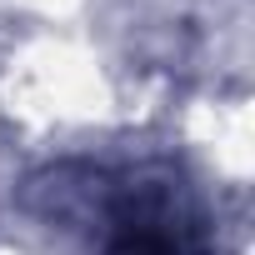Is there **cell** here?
I'll return each mask as SVG.
<instances>
[{
    "instance_id": "6da1fadb",
    "label": "cell",
    "mask_w": 255,
    "mask_h": 255,
    "mask_svg": "<svg viewBox=\"0 0 255 255\" xmlns=\"http://www.w3.org/2000/svg\"><path fill=\"white\" fill-rule=\"evenodd\" d=\"M110 255H205L170 185H125L110 200Z\"/></svg>"
}]
</instances>
